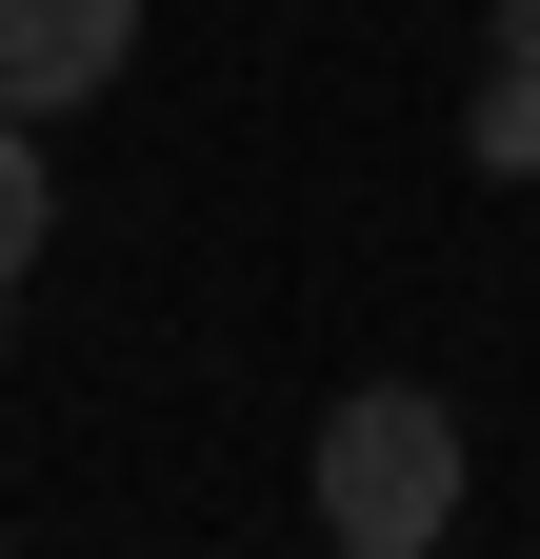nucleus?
<instances>
[{"mask_svg": "<svg viewBox=\"0 0 540 559\" xmlns=\"http://www.w3.org/2000/svg\"><path fill=\"white\" fill-rule=\"evenodd\" d=\"M320 539L341 559H441L460 539V400L441 380H361L341 419H320Z\"/></svg>", "mask_w": 540, "mask_h": 559, "instance_id": "f257e3e1", "label": "nucleus"}, {"mask_svg": "<svg viewBox=\"0 0 540 559\" xmlns=\"http://www.w3.org/2000/svg\"><path fill=\"white\" fill-rule=\"evenodd\" d=\"M120 60H141V0H0V100H21V120L101 100Z\"/></svg>", "mask_w": 540, "mask_h": 559, "instance_id": "f03ea898", "label": "nucleus"}, {"mask_svg": "<svg viewBox=\"0 0 540 559\" xmlns=\"http://www.w3.org/2000/svg\"><path fill=\"white\" fill-rule=\"evenodd\" d=\"M460 160H481V180H540V60H501V40H481V100H460Z\"/></svg>", "mask_w": 540, "mask_h": 559, "instance_id": "7ed1b4c3", "label": "nucleus"}, {"mask_svg": "<svg viewBox=\"0 0 540 559\" xmlns=\"http://www.w3.org/2000/svg\"><path fill=\"white\" fill-rule=\"evenodd\" d=\"M40 240H60V180H40V120L0 100V300L40 280Z\"/></svg>", "mask_w": 540, "mask_h": 559, "instance_id": "20e7f679", "label": "nucleus"}, {"mask_svg": "<svg viewBox=\"0 0 540 559\" xmlns=\"http://www.w3.org/2000/svg\"><path fill=\"white\" fill-rule=\"evenodd\" d=\"M501 60H540V0H501Z\"/></svg>", "mask_w": 540, "mask_h": 559, "instance_id": "39448f33", "label": "nucleus"}]
</instances>
